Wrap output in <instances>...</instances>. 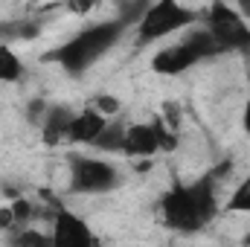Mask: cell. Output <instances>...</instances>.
Masks as SVG:
<instances>
[{
    "label": "cell",
    "instance_id": "cell-1",
    "mask_svg": "<svg viewBox=\"0 0 250 247\" xmlns=\"http://www.w3.org/2000/svg\"><path fill=\"white\" fill-rule=\"evenodd\" d=\"M160 221L175 230V233H201L207 230L218 212H221V201H218V169L189 181V184H175L160 195L157 204Z\"/></svg>",
    "mask_w": 250,
    "mask_h": 247
},
{
    "label": "cell",
    "instance_id": "cell-2",
    "mask_svg": "<svg viewBox=\"0 0 250 247\" xmlns=\"http://www.w3.org/2000/svg\"><path fill=\"white\" fill-rule=\"evenodd\" d=\"M128 21L114 18V21H102V23H90L84 29H79L73 38H67L62 47H56L47 59L56 62L67 76H84L99 59H105L125 35Z\"/></svg>",
    "mask_w": 250,
    "mask_h": 247
},
{
    "label": "cell",
    "instance_id": "cell-3",
    "mask_svg": "<svg viewBox=\"0 0 250 247\" xmlns=\"http://www.w3.org/2000/svg\"><path fill=\"white\" fill-rule=\"evenodd\" d=\"M215 56H221L218 44L212 41V35L204 26H198V29L187 32L178 44L160 47L151 56V70L157 76H181V73H187L189 67L207 62V59H215Z\"/></svg>",
    "mask_w": 250,
    "mask_h": 247
},
{
    "label": "cell",
    "instance_id": "cell-4",
    "mask_svg": "<svg viewBox=\"0 0 250 247\" xmlns=\"http://www.w3.org/2000/svg\"><path fill=\"white\" fill-rule=\"evenodd\" d=\"M201 18L198 9H189L178 0H157L151 6H143L140 9V18H137V41L140 44H154V41H163L181 29L192 26L195 21Z\"/></svg>",
    "mask_w": 250,
    "mask_h": 247
},
{
    "label": "cell",
    "instance_id": "cell-5",
    "mask_svg": "<svg viewBox=\"0 0 250 247\" xmlns=\"http://www.w3.org/2000/svg\"><path fill=\"white\" fill-rule=\"evenodd\" d=\"M123 186V172L90 154H73L70 157V178H67V192L70 195H108Z\"/></svg>",
    "mask_w": 250,
    "mask_h": 247
},
{
    "label": "cell",
    "instance_id": "cell-6",
    "mask_svg": "<svg viewBox=\"0 0 250 247\" xmlns=\"http://www.w3.org/2000/svg\"><path fill=\"white\" fill-rule=\"evenodd\" d=\"M204 29L224 53H248L250 50V21L239 15L236 6L227 3H209L204 12Z\"/></svg>",
    "mask_w": 250,
    "mask_h": 247
},
{
    "label": "cell",
    "instance_id": "cell-7",
    "mask_svg": "<svg viewBox=\"0 0 250 247\" xmlns=\"http://www.w3.org/2000/svg\"><path fill=\"white\" fill-rule=\"evenodd\" d=\"M53 247H99L90 224L76 215L73 209H67L62 204L53 206V230H50Z\"/></svg>",
    "mask_w": 250,
    "mask_h": 247
},
{
    "label": "cell",
    "instance_id": "cell-8",
    "mask_svg": "<svg viewBox=\"0 0 250 247\" xmlns=\"http://www.w3.org/2000/svg\"><path fill=\"white\" fill-rule=\"evenodd\" d=\"M160 151V137H157V125L154 123H131L125 131V157L134 160H151Z\"/></svg>",
    "mask_w": 250,
    "mask_h": 247
},
{
    "label": "cell",
    "instance_id": "cell-9",
    "mask_svg": "<svg viewBox=\"0 0 250 247\" xmlns=\"http://www.w3.org/2000/svg\"><path fill=\"white\" fill-rule=\"evenodd\" d=\"M108 120L93 108V105H84L82 111H76L73 125H70V134H67V143L73 145H93L99 140V134L105 131Z\"/></svg>",
    "mask_w": 250,
    "mask_h": 247
},
{
    "label": "cell",
    "instance_id": "cell-10",
    "mask_svg": "<svg viewBox=\"0 0 250 247\" xmlns=\"http://www.w3.org/2000/svg\"><path fill=\"white\" fill-rule=\"evenodd\" d=\"M76 111L67 108V105H50L44 123H41V137L47 145H62L67 143V134H70V125H73Z\"/></svg>",
    "mask_w": 250,
    "mask_h": 247
},
{
    "label": "cell",
    "instance_id": "cell-11",
    "mask_svg": "<svg viewBox=\"0 0 250 247\" xmlns=\"http://www.w3.org/2000/svg\"><path fill=\"white\" fill-rule=\"evenodd\" d=\"M125 131H128V123H125L123 117L108 120L105 131H102V134H99V140L93 143V148H96V151H105V154H123V148H125Z\"/></svg>",
    "mask_w": 250,
    "mask_h": 247
},
{
    "label": "cell",
    "instance_id": "cell-12",
    "mask_svg": "<svg viewBox=\"0 0 250 247\" xmlns=\"http://www.w3.org/2000/svg\"><path fill=\"white\" fill-rule=\"evenodd\" d=\"M21 79H23V62H21V56L12 47L0 44V84H15Z\"/></svg>",
    "mask_w": 250,
    "mask_h": 247
},
{
    "label": "cell",
    "instance_id": "cell-13",
    "mask_svg": "<svg viewBox=\"0 0 250 247\" xmlns=\"http://www.w3.org/2000/svg\"><path fill=\"white\" fill-rule=\"evenodd\" d=\"M6 247H53V239H50V233H41L35 227H23V230L9 233Z\"/></svg>",
    "mask_w": 250,
    "mask_h": 247
},
{
    "label": "cell",
    "instance_id": "cell-14",
    "mask_svg": "<svg viewBox=\"0 0 250 247\" xmlns=\"http://www.w3.org/2000/svg\"><path fill=\"white\" fill-rule=\"evenodd\" d=\"M224 209H227V212H250V175L233 189V195L227 198Z\"/></svg>",
    "mask_w": 250,
    "mask_h": 247
},
{
    "label": "cell",
    "instance_id": "cell-15",
    "mask_svg": "<svg viewBox=\"0 0 250 247\" xmlns=\"http://www.w3.org/2000/svg\"><path fill=\"white\" fill-rule=\"evenodd\" d=\"M9 206H12V215H15V224H18V230H23V227H32L35 206H32L26 198H15Z\"/></svg>",
    "mask_w": 250,
    "mask_h": 247
},
{
    "label": "cell",
    "instance_id": "cell-16",
    "mask_svg": "<svg viewBox=\"0 0 250 247\" xmlns=\"http://www.w3.org/2000/svg\"><path fill=\"white\" fill-rule=\"evenodd\" d=\"M90 105H93L105 120H117V117H120V111H123V102H120L117 96H111V93H99Z\"/></svg>",
    "mask_w": 250,
    "mask_h": 247
},
{
    "label": "cell",
    "instance_id": "cell-17",
    "mask_svg": "<svg viewBox=\"0 0 250 247\" xmlns=\"http://www.w3.org/2000/svg\"><path fill=\"white\" fill-rule=\"evenodd\" d=\"M47 111H50V105H47L44 99H32V102H29V108H26V120H29V123H35L38 128H41L44 117H47Z\"/></svg>",
    "mask_w": 250,
    "mask_h": 247
},
{
    "label": "cell",
    "instance_id": "cell-18",
    "mask_svg": "<svg viewBox=\"0 0 250 247\" xmlns=\"http://www.w3.org/2000/svg\"><path fill=\"white\" fill-rule=\"evenodd\" d=\"M0 230H3V233H12V230H18V224H15V215H12V206H0Z\"/></svg>",
    "mask_w": 250,
    "mask_h": 247
},
{
    "label": "cell",
    "instance_id": "cell-19",
    "mask_svg": "<svg viewBox=\"0 0 250 247\" xmlns=\"http://www.w3.org/2000/svg\"><path fill=\"white\" fill-rule=\"evenodd\" d=\"M242 128H245V134L250 137V99L245 102V108H242Z\"/></svg>",
    "mask_w": 250,
    "mask_h": 247
},
{
    "label": "cell",
    "instance_id": "cell-20",
    "mask_svg": "<svg viewBox=\"0 0 250 247\" xmlns=\"http://www.w3.org/2000/svg\"><path fill=\"white\" fill-rule=\"evenodd\" d=\"M248 245H250V239H248Z\"/></svg>",
    "mask_w": 250,
    "mask_h": 247
}]
</instances>
